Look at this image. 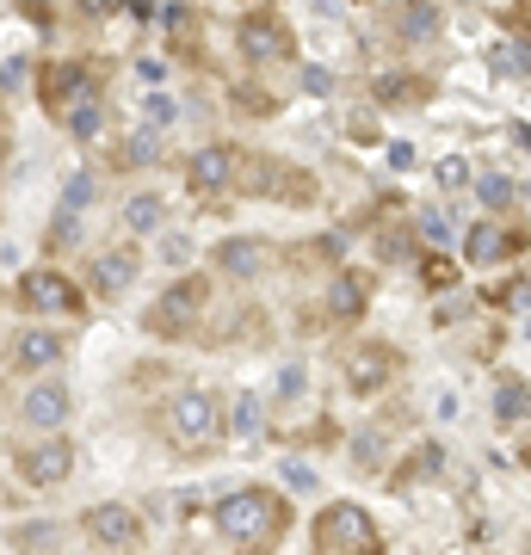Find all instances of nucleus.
<instances>
[{"instance_id":"obj_1","label":"nucleus","mask_w":531,"mask_h":555,"mask_svg":"<svg viewBox=\"0 0 531 555\" xmlns=\"http://www.w3.org/2000/svg\"><path fill=\"white\" fill-rule=\"evenodd\" d=\"M217 531L229 543H266V537L285 531V500H272L260 488H241V494H229L217 506Z\"/></svg>"},{"instance_id":"obj_2","label":"nucleus","mask_w":531,"mask_h":555,"mask_svg":"<svg viewBox=\"0 0 531 555\" xmlns=\"http://www.w3.org/2000/svg\"><path fill=\"white\" fill-rule=\"evenodd\" d=\"M315 549H328V555H359V549H377V525L365 518V506L334 500L322 518H315Z\"/></svg>"},{"instance_id":"obj_3","label":"nucleus","mask_w":531,"mask_h":555,"mask_svg":"<svg viewBox=\"0 0 531 555\" xmlns=\"http://www.w3.org/2000/svg\"><path fill=\"white\" fill-rule=\"evenodd\" d=\"M167 432H173V444H186V451H204V444L223 432V420H217V401H210L204 389L173 395V401H167Z\"/></svg>"},{"instance_id":"obj_4","label":"nucleus","mask_w":531,"mask_h":555,"mask_svg":"<svg viewBox=\"0 0 531 555\" xmlns=\"http://www.w3.org/2000/svg\"><path fill=\"white\" fill-rule=\"evenodd\" d=\"M19 309H31V315H81V290L62 272L38 266V272L19 278Z\"/></svg>"},{"instance_id":"obj_5","label":"nucleus","mask_w":531,"mask_h":555,"mask_svg":"<svg viewBox=\"0 0 531 555\" xmlns=\"http://www.w3.org/2000/svg\"><path fill=\"white\" fill-rule=\"evenodd\" d=\"M186 179H192L198 198H223V192H235V185H241V155H235V148H198Z\"/></svg>"},{"instance_id":"obj_6","label":"nucleus","mask_w":531,"mask_h":555,"mask_svg":"<svg viewBox=\"0 0 531 555\" xmlns=\"http://www.w3.org/2000/svg\"><path fill=\"white\" fill-rule=\"evenodd\" d=\"M204 278H186V284H173V290H161V303L149 309V327L155 333H186L192 321H198V309H204Z\"/></svg>"},{"instance_id":"obj_7","label":"nucleus","mask_w":531,"mask_h":555,"mask_svg":"<svg viewBox=\"0 0 531 555\" xmlns=\"http://www.w3.org/2000/svg\"><path fill=\"white\" fill-rule=\"evenodd\" d=\"M241 50L254 62H285L291 56V25L278 13H247L241 19Z\"/></svg>"},{"instance_id":"obj_8","label":"nucleus","mask_w":531,"mask_h":555,"mask_svg":"<svg viewBox=\"0 0 531 555\" xmlns=\"http://www.w3.org/2000/svg\"><path fill=\"white\" fill-rule=\"evenodd\" d=\"M87 537L99 549H136V543H143V525H136L130 506H93L87 512Z\"/></svg>"},{"instance_id":"obj_9","label":"nucleus","mask_w":531,"mask_h":555,"mask_svg":"<svg viewBox=\"0 0 531 555\" xmlns=\"http://www.w3.org/2000/svg\"><path fill=\"white\" fill-rule=\"evenodd\" d=\"M68 463H75V451H68L62 438H50V444H31V451H19V475L31 481V488H56V481L68 475Z\"/></svg>"},{"instance_id":"obj_10","label":"nucleus","mask_w":531,"mask_h":555,"mask_svg":"<svg viewBox=\"0 0 531 555\" xmlns=\"http://www.w3.org/2000/svg\"><path fill=\"white\" fill-rule=\"evenodd\" d=\"M519 247H525V235L507 229V222H476L470 241H464V259H476V266H501V259L519 253Z\"/></svg>"},{"instance_id":"obj_11","label":"nucleus","mask_w":531,"mask_h":555,"mask_svg":"<svg viewBox=\"0 0 531 555\" xmlns=\"http://www.w3.org/2000/svg\"><path fill=\"white\" fill-rule=\"evenodd\" d=\"M81 93H93V74H87V68H75V62H50V68H44V105L56 111V118H62V111L75 105Z\"/></svg>"},{"instance_id":"obj_12","label":"nucleus","mask_w":531,"mask_h":555,"mask_svg":"<svg viewBox=\"0 0 531 555\" xmlns=\"http://www.w3.org/2000/svg\"><path fill=\"white\" fill-rule=\"evenodd\" d=\"M62 352H68L62 333H50V327H25L19 340H13V364H19V370H50Z\"/></svg>"},{"instance_id":"obj_13","label":"nucleus","mask_w":531,"mask_h":555,"mask_svg":"<svg viewBox=\"0 0 531 555\" xmlns=\"http://www.w3.org/2000/svg\"><path fill=\"white\" fill-rule=\"evenodd\" d=\"M389 377H396V352H389V346H365V352H352V364H346V383L352 389H383Z\"/></svg>"},{"instance_id":"obj_14","label":"nucleus","mask_w":531,"mask_h":555,"mask_svg":"<svg viewBox=\"0 0 531 555\" xmlns=\"http://www.w3.org/2000/svg\"><path fill=\"white\" fill-rule=\"evenodd\" d=\"M19 414H25L31 426H62V420H68V389H62V383H38V389L25 395Z\"/></svg>"},{"instance_id":"obj_15","label":"nucleus","mask_w":531,"mask_h":555,"mask_svg":"<svg viewBox=\"0 0 531 555\" xmlns=\"http://www.w3.org/2000/svg\"><path fill=\"white\" fill-rule=\"evenodd\" d=\"M130 278H136V253H130V247L99 253V266H93V284H99V296H118Z\"/></svg>"},{"instance_id":"obj_16","label":"nucleus","mask_w":531,"mask_h":555,"mask_svg":"<svg viewBox=\"0 0 531 555\" xmlns=\"http://www.w3.org/2000/svg\"><path fill=\"white\" fill-rule=\"evenodd\" d=\"M217 266H223L229 278H254V272L266 266V247H260V241H241V235H235V241H223V247H217Z\"/></svg>"},{"instance_id":"obj_17","label":"nucleus","mask_w":531,"mask_h":555,"mask_svg":"<svg viewBox=\"0 0 531 555\" xmlns=\"http://www.w3.org/2000/svg\"><path fill=\"white\" fill-rule=\"evenodd\" d=\"M531 414V389H525V377H501L494 383V420L501 426H519Z\"/></svg>"},{"instance_id":"obj_18","label":"nucleus","mask_w":531,"mask_h":555,"mask_svg":"<svg viewBox=\"0 0 531 555\" xmlns=\"http://www.w3.org/2000/svg\"><path fill=\"white\" fill-rule=\"evenodd\" d=\"M62 118H68V136H75V142H93V136H99V124H105V105H99V87H93V93H81L75 105L62 111Z\"/></svg>"},{"instance_id":"obj_19","label":"nucleus","mask_w":531,"mask_h":555,"mask_svg":"<svg viewBox=\"0 0 531 555\" xmlns=\"http://www.w3.org/2000/svg\"><path fill=\"white\" fill-rule=\"evenodd\" d=\"M328 309H334V315H359V309H365V278H359V272H340L334 290H328Z\"/></svg>"},{"instance_id":"obj_20","label":"nucleus","mask_w":531,"mask_h":555,"mask_svg":"<svg viewBox=\"0 0 531 555\" xmlns=\"http://www.w3.org/2000/svg\"><path fill=\"white\" fill-rule=\"evenodd\" d=\"M396 31L414 37V44H420V37H433V31H439V7H433V0H414V7L396 19Z\"/></svg>"},{"instance_id":"obj_21","label":"nucleus","mask_w":531,"mask_h":555,"mask_svg":"<svg viewBox=\"0 0 531 555\" xmlns=\"http://www.w3.org/2000/svg\"><path fill=\"white\" fill-rule=\"evenodd\" d=\"M161 216H167V198H155V192H143V198L124 204V222H130V229H161Z\"/></svg>"},{"instance_id":"obj_22","label":"nucleus","mask_w":531,"mask_h":555,"mask_svg":"<svg viewBox=\"0 0 531 555\" xmlns=\"http://www.w3.org/2000/svg\"><path fill=\"white\" fill-rule=\"evenodd\" d=\"M155 148H161V142H155V124H149V130H136V136L124 142V167H155V161H161Z\"/></svg>"},{"instance_id":"obj_23","label":"nucleus","mask_w":531,"mask_h":555,"mask_svg":"<svg viewBox=\"0 0 531 555\" xmlns=\"http://www.w3.org/2000/svg\"><path fill=\"white\" fill-rule=\"evenodd\" d=\"M352 463H359V469H383V426L352 438Z\"/></svg>"},{"instance_id":"obj_24","label":"nucleus","mask_w":531,"mask_h":555,"mask_svg":"<svg viewBox=\"0 0 531 555\" xmlns=\"http://www.w3.org/2000/svg\"><path fill=\"white\" fill-rule=\"evenodd\" d=\"M62 204H68V210H87V204H93V173H87V167H81V173H68Z\"/></svg>"},{"instance_id":"obj_25","label":"nucleus","mask_w":531,"mask_h":555,"mask_svg":"<svg viewBox=\"0 0 531 555\" xmlns=\"http://www.w3.org/2000/svg\"><path fill=\"white\" fill-rule=\"evenodd\" d=\"M235 438H260V395L235 401Z\"/></svg>"},{"instance_id":"obj_26","label":"nucleus","mask_w":531,"mask_h":555,"mask_svg":"<svg viewBox=\"0 0 531 555\" xmlns=\"http://www.w3.org/2000/svg\"><path fill=\"white\" fill-rule=\"evenodd\" d=\"M494 74H531V50L525 44H501L494 50Z\"/></svg>"},{"instance_id":"obj_27","label":"nucleus","mask_w":531,"mask_h":555,"mask_svg":"<svg viewBox=\"0 0 531 555\" xmlns=\"http://www.w3.org/2000/svg\"><path fill=\"white\" fill-rule=\"evenodd\" d=\"M414 222H420V235H427V241H439V247L451 241V216H445V210H420Z\"/></svg>"},{"instance_id":"obj_28","label":"nucleus","mask_w":531,"mask_h":555,"mask_svg":"<svg viewBox=\"0 0 531 555\" xmlns=\"http://www.w3.org/2000/svg\"><path fill=\"white\" fill-rule=\"evenodd\" d=\"M143 118L161 130V124H173V118H180V105H173L167 93H149V99H143Z\"/></svg>"},{"instance_id":"obj_29","label":"nucleus","mask_w":531,"mask_h":555,"mask_svg":"<svg viewBox=\"0 0 531 555\" xmlns=\"http://www.w3.org/2000/svg\"><path fill=\"white\" fill-rule=\"evenodd\" d=\"M482 204H494V210L513 204V179H507V173H488V179H482Z\"/></svg>"},{"instance_id":"obj_30","label":"nucleus","mask_w":531,"mask_h":555,"mask_svg":"<svg viewBox=\"0 0 531 555\" xmlns=\"http://www.w3.org/2000/svg\"><path fill=\"white\" fill-rule=\"evenodd\" d=\"M501 303H507L513 315H531V278H513V284L501 290Z\"/></svg>"},{"instance_id":"obj_31","label":"nucleus","mask_w":531,"mask_h":555,"mask_svg":"<svg viewBox=\"0 0 531 555\" xmlns=\"http://www.w3.org/2000/svg\"><path fill=\"white\" fill-rule=\"evenodd\" d=\"M377 93H383V99H420V93H427V81H402V74H389Z\"/></svg>"},{"instance_id":"obj_32","label":"nucleus","mask_w":531,"mask_h":555,"mask_svg":"<svg viewBox=\"0 0 531 555\" xmlns=\"http://www.w3.org/2000/svg\"><path fill=\"white\" fill-rule=\"evenodd\" d=\"M161 259H167V266H192V241L186 235H167L161 241Z\"/></svg>"},{"instance_id":"obj_33","label":"nucleus","mask_w":531,"mask_h":555,"mask_svg":"<svg viewBox=\"0 0 531 555\" xmlns=\"http://www.w3.org/2000/svg\"><path fill=\"white\" fill-rule=\"evenodd\" d=\"M439 185L457 192V185H470V161H439Z\"/></svg>"},{"instance_id":"obj_34","label":"nucleus","mask_w":531,"mask_h":555,"mask_svg":"<svg viewBox=\"0 0 531 555\" xmlns=\"http://www.w3.org/2000/svg\"><path fill=\"white\" fill-rule=\"evenodd\" d=\"M285 481H291V488H303V494H309V488H315V469L291 457V463H285Z\"/></svg>"},{"instance_id":"obj_35","label":"nucleus","mask_w":531,"mask_h":555,"mask_svg":"<svg viewBox=\"0 0 531 555\" xmlns=\"http://www.w3.org/2000/svg\"><path fill=\"white\" fill-rule=\"evenodd\" d=\"M303 87L309 93H334V74L328 68H303Z\"/></svg>"},{"instance_id":"obj_36","label":"nucleus","mask_w":531,"mask_h":555,"mask_svg":"<svg viewBox=\"0 0 531 555\" xmlns=\"http://www.w3.org/2000/svg\"><path fill=\"white\" fill-rule=\"evenodd\" d=\"M389 167L408 173V167H414V142H389Z\"/></svg>"},{"instance_id":"obj_37","label":"nucleus","mask_w":531,"mask_h":555,"mask_svg":"<svg viewBox=\"0 0 531 555\" xmlns=\"http://www.w3.org/2000/svg\"><path fill=\"white\" fill-rule=\"evenodd\" d=\"M278 389H285V395H303V364H285V370H278Z\"/></svg>"},{"instance_id":"obj_38","label":"nucleus","mask_w":531,"mask_h":555,"mask_svg":"<svg viewBox=\"0 0 531 555\" xmlns=\"http://www.w3.org/2000/svg\"><path fill=\"white\" fill-rule=\"evenodd\" d=\"M439 469V444H420V457H414V475H433Z\"/></svg>"},{"instance_id":"obj_39","label":"nucleus","mask_w":531,"mask_h":555,"mask_svg":"<svg viewBox=\"0 0 531 555\" xmlns=\"http://www.w3.org/2000/svg\"><path fill=\"white\" fill-rule=\"evenodd\" d=\"M161 25H167V31H186V7H180V0H167V13H161Z\"/></svg>"},{"instance_id":"obj_40","label":"nucleus","mask_w":531,"mask_h":555,"mask_svg":"<svg viewBox=\"0 0 531 555\" xmlns=\"http://www.w3.org/2000/svg\"><path fill=\"white\" fill-rule=\"evenodd\" d=\"M451 278V259H427V284H445Z\"/></svg>"},{"instance_id":"obj_41","label":"nucleus","mask_w":531,"mask_h":555,"mask_svg":"<svg viewBox=\"0 0 531 555\" xmlns=\"http://www.w3.org/2000/svg\"><path fill=\"white\" fill-rule=\"evenodd\" d=\"M81 13L87 19H105V13H112V0H81Z\"/></svg>"},{"instance_id":"obj_42","label":"nucleus","mask_w":531,"mask_h":555,"mask_svg":"<svg viewBox=\"0 0 531 555\" xmlns=\"http://www.w3.org/2000/svg\"><path fill=\"white\" fill-rule=\"evenodd\" d=\"M513 142H519L525 155H531V124H513Z\"/></svg>"}]
</instances>
